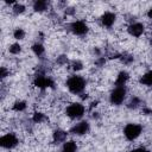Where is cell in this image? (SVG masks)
<instances>
[{
  "label": "cell",
  "mask_w": 152,
  "mask_h": 152,
  "mask_svg": "<svg viewBox=\"0 0 152 152\" xmlns=\"http://www.w3.org/2000/svg\"><path fill=\"white\" fill-rule=\"evenodd\" d=\"M65 84H66V88L69 89L70 93L77 95V94H81L84 90L87 82H86V80L82 76H80V75H72V76H70L66 80V83Z\"/></svg>",
  "instance_id": "cell-1"
},
{
  "label": "cell",
  "mask_w": 152,
  "mask_h": 152,
  "mask_svg": "<svg viewBox=\"0 0 152 152\" xmlns=\"http://www.w3.org/2000/svg\"><path fill=\"white\" fill-rule=\"evenodd\" d=\"M86 112V107L80 103V102H74L71 104H69L65 109V114L70 118V119H81L84 115Z\"/></svg>",
  "instance_id": "cell-2"
},
{
  "label": "cell",
  "mask_w": 152,
  "mask_h": 152,
  "mask_svg": "<svg viewBox=\"0 0 152 152\" xmlns=\"http://www.w3.org/2000/svg\"><path fill=\"white\" fill-rule=\"evenodd\" d=\"M142 132V126L139 124H127L124 128V135L127 140H135Z\"/></svg>",
  "instance_id": "cell-3"
},
{
  "label": "cell",
  "mask_w": 152,
  "mask_h": 152,
  "mask_svg": "<svg viewBox=\"0 0 152 152\" xmlns=\"http://www.w3.org/2000/svg\"><path fill=\"white\" fill-rule=\"evenodd\" d=\"M126 94H127V89L125 87H115L109 95V102L114 106H120L125 101Z\"/></svg>",
  "instance_id": "cell-4"
},
{
  "label": "cell",
  "mask_w": 152,
  "mask_h": 152,
  "mask_svg": "<svg viewBox=\"0 0 152 152\" xmlns=\"http://www.w3.org/2000/svg\"><path fill=\"white\" fill-rule=\"evenodd\" d=\"M18 142H19V139L14 133H7L0 138V145L2 148H7V150L13 148L18 145Z\"/></svg>",
  "instance_id": "cell-5"
},
{
  "label": "cell",
  "mask_w": 152,
  "mask_h": 152,
  "mask_svg": "<svg viewBox=\"0 0 152 152\" xmlns=\"http://www.w3.org/2000/svg\"><path fill=\"white\" fill-rule=\"evenodd\" d=\"M70 31L76 36H84L88 32V25L83 20H75L70 24Z\"/></svg>",
  "instance_id": "cell-6"
},
{
  "label": "cell",
  "mask_w": 152,
  "mask_h": 152,
  "mask_svg": "<svg viewBox=\"0 0 152 152\" xmlns=\"http://www.w3.org/2000/svg\"><path fill=\"white\" fill-rule=\"evenodd\" d=\"M33 84L39 88V89H46V88H52L55 86L52 78L45 76V75H38L36 76L34 81H33Z\"/></svg>",
  "instance_id": "cell-7"
},
{
  "label": "cell",
  "mask_w": 152,
  "mask_h": 152,
  "mask_svg": "<svg viewBox=\"0 0 152 152\" xmlns=\"http://www.w3.org/2000/svg\"><path fill=\"white\" fill-rule=\"evenodd\" d=\"M89 129H90V125L88 121H80L70 128V133L75 135H84L89 132Z\"/></svg>",
  "instance_id": "cell-8"
},
{
  "label": "cell",
  "mask_w": 152,
  "mask_h": 152,
  "mask_svg": "<svg viewBox=\"0 0 152 152\" xmlns=\"http://www.w3.org/2000/svg\"><path fill=\"white\" fill-rule=\"evenodd\" d=\"M115 20H116V14L114 12H110V11L104 12L100 18V21L104 27H112L114 25Z\"/></svg>",
  "instance_id": "cell-9"
},
{
  "label": "cell",
  "mask_w": 152,
  "mask_h": 152,
  "mask_svg": "<svg viewBox=\"0 0 152 152\" xmlns=\"http://www.w3.org/2000/svg\"><path fill=\"white\" fill-rule=\"evenodd\" d=\"M127 31H128V33H129L131 36L138 38V37H140V36L144 33L145 26H144L141 23H132V24L128 26Z\"/></svg>",
  "instance_id": "cell-10"
},
{
  "label": "cell",
  "mask_w": 152,
  "mask_h": 152,
  "mask_svg": "<svg viewBox=\"0 0 152 152\" xmlns=\"http://www.w3.org/2000/svg\"><path fill=\"white\" fill-rule=\"evenodd\" d=\"M129 80V74L125 70L120 71L116 76V80H115V86L116 87H125V84L127 83V81Z\"/></svg>",
  "instance_id": "cell-11"
},
{
  "label": "cell",
  "mask_w": 152,
  "mask_h": 152,
  "mask_svg": "<svg viewBox=\"0 0 152 152\" xmlns=\"http://www.w3.org/2000/svg\"><path fill=\"white\" fill-rule=\"evenodd\" d=\"M66 132L65 131H62V129H57L53 132V141L56 144H59V142H64L65 141V138H66Z\"/></svg>",
  "instance_id": "cell-12"
},
{
  "label": "cell",
  "mask_w": 152,
  "mask_h": 152,
  "mask_svg": "<svg viewBox=\"0 0 152 152\" xmlns=\"http://www.w3.org/2000/svg\"><path fill=\"white\" fill-rule=\"evenodd\" d=\"M76 151H77V145L74 140L64 141L63 147H62V152H76Z\"/></svg>",
  "instance_id": "cell-13"
},
{
  "label": "cell",
  "mask_w": 152,
  "mask_h": 152,
  "mask_svg": "<svg viewBox=\"0 0 152 152\" xmlns=\"http://www.w3.org/2000/svg\"><path fill=\"white\" fill-rule=\"evenodd\" d=\"M48 6H49V4L45 0H37L33 2V10L36 12H44L48 8Z\"/></svg>",
  "instance_id": "cell-14"
},
{
  "label": "cell",
  "mask_w": 152,
  "mask_h": 152,
  "mask_svg": "<svg viewBox=\"0 0 152 152\" xmlns=\"http://www.w3.org/2000/svg\"><path fill=\"white\" fill-rule=\"evenodd\" d=\"M140 83L147 87H152V70L145 72L141 77H140Z\"/></svg>",
  "instance_id": "cell-15"
},
{
  "label": "cell",
  "mask_w": 152,
  "mask_h": 152,
  "mask_svg": "<svg viewBox=\"0 0 152 152\" xmlns=\"http://www.w3.org/2000/svg\"><path fill=\"white\" fill-rule=\"evenodd\" d=\"M32 51H33V53L36 55V56H38V57H40L43 53H44V51H45V49H44V46L40 44V43H34L33 45H32Z\"/></svg>",
  "instance_id": "cell-16"
},
{
  "label": "cell",
  "mask_w": 152,
  "mask_h": 152,
  "mask_svg": "<svg viewBox=\"0 0 152 152\" xmlns=\"http://www.w3.org/2000/svg\"><path fill=\"white\" fill-rule=\"evenodd\" d=\"M26 109V102L25 101H17L13 104V110L15 112H23Z\"/></svg>",
  "instance_id": "cell-17"
},
{
  "label": "cell",
  "mask_w": 152,
  "mask_h": 152,
  "mask_svg": "<svg viewBox=\"0 0 152 152\" xmlns=\"http://www.w3.org/2000/svg\"><path fill=\"white\" fill-rule=\"evenodd\" d=\"M12 10H13V13H14V14H21V13L25 12V6H24L23 4L15 2V4L13 5Z\"/></svg>",
  "instance_id": "cell-18"
},
{
  "label": "cell",
  "mask_w": 152,
  "mask_h": 152,
  "mask_svg": "<svg viewBox=\"0 0 152 152\" xmlns=\"http://www.w3.org/2000/svg\"><path fill=\"white\" fill-rule=\"evenodd\" d=\"M45 119H46V118H45V115H44L43 113H39V112L34 113V114H33V116H32V120H33L36 124H40V122H43Z\"/></svg>",
  "instance_id": "cell-19"
},
{
  "label": "cell",
  "mask_w": 152,
  "mask_h": 152,
  "mask_svg": "<svg viewBox=\"0 0 152 152\" xmlns=\"http://www.w3.org/2000/svg\"><path fill=\"white\" fill-rule=\"evenodd\" d=\"M13 37H14L15 39H18V40L24 39V38H25V31H24L23 28H15L14 32H13Z\"/></svg>",
  "instance_id": "cell-20"
},
{
  "label": "cell",
  "mask_w": 152,
  "mask_h": 152,
  "mask_svg": "<svg viewBox=\"0 0 152 152\" xmlns=\"http://www.w3.org/2000/svg\"><path fill=\"white\" fill-rule=\"evenodd\" d=\"M8 51H10L12 55H18V53H20V51H21V46H20L18 43H14V44H12V45L10 46Z\"/></svg>",
  "instance_id": "cell-21"
},
{
  "label": "cell",
  "mask_w": 152,
  "mask_h": 152,
  "mask_svg": "<svg viewBox=\"0 0 152 152\" xmlns=\"http://www.w3.org/2000/svg\"><path fill=\"white\" fill-rule=\"evenodd\" d=\"M71 68H72V70H75V71H80V70L83 69V63H82L81 61H74V62L71 63Z\"/></svg>",
  "instance_id": "cell-22"
},
{
  "label": "cell",
  "mask_w": 152,
  "mask_h": 152,
  "mask_svg": "<svg viewBox=\"0 0 152 152\" xmlns=\"http://www.w3.org/2000/svg\"><path fill=\"white\" fill-rule=\"evenodd\" d=\"M139 104H140V100L138 97H133L128 103V108H137Z\"/></svg>",
  "instance_id": "cell-23"
},
{
  "label": "cell",
  "mask_w": 152,
  "mask_h": 152,
  "mask_svg": "<svg viewBox=\"0 0 152 152\" xmlns=\"http://www.w3.org/2000/svg\"><path fill=\"white\" fill-rule=\"evenodd\" d=\"M129 152H150V150H147L146 147H137V148L131 150Z\"/></svg>",
  "instance_id": "cell-24"
},
{
  "label": "cell",
  "mask_w": 152,
  "mask_h": 152,
  "mask_svg": "<svg viewBox=\"0 0 152 152\" xmlns=\"http://www.w3.org/2000/svg\"><path fill=\"white\" fill-rule=\"evenodd\" d=\"M7 75H8V71H7V69H6L5 66H2V68H1V71H0V76H1V78L4 80V78L7 76Z\"/></svg>",
  "instance_id": "cell-25"
},
{
  "label": "cell",
  "mask_w": 152,
  "mask_h": 152,
  "mask_svg": "<svg viewBox=\"0 0 152 152\" xmlns=\"http://www.w3.org/2000/svg\"><path fill=\"white\" fill-rule=\"evenodd\" d=\"M147 17H148L150 19H152V7H151V8L147 11Z\"/></svg>",
  "instance_id": "cell-26"
},
{
  "label": "cell",
  "mask_w": 152,
  "mask_h": 152,
  "mask_svg": "<svg viewBox=\"0 0 152 152\" xmlns=\"http://www.w3.org/2000/svg\"><path fill=\"white\" fill-rule=\"evenodd\" d=\"M150 44H151V45H152V39H151V40H150Z\"/></svg>",
  "instance_id": "cell-27"
}]
</instances>
